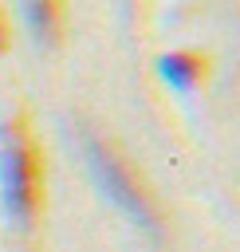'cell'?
I'll list each match as a JSON object with an SVG mask.
<instances>
[{"label": "cell", "instance_id": "6da1fadb", "mask_svg": "<svg viewBox=\"0 0 240 252\" xmlns=\"http://www.w3.org/2000/svg\"><path fill=\"white\" fill-rule=\"evenodd\" d=\"M0 197H4V213L16 224L31 220V209H35V161H31V146H28L20 126L0 130Z\"/></svg>", "mask_w": 240, "mask_h": 252}, {"label": "cell", "instance_id": "7a4b0ae2", "mask_svg": "<svg viewBox=\"0 0 240 252\" xmlns=\"http://www.w3.org/2000/svg\"><path fill=\"white\" fill-rule=\"evenodd\" d=\"M87 146V165H90V173H94V181H98V189L126 213V217H134L138 224H146V228H153V213H150V205H146V197L138 193V185L130 181V173L118 165V158L106 150V146H98L94 138H87L83 142Z\"/></svg>", "mask_w": 240, "mask_h": 252}, {"label": "cell", "instance_id": "3957f363", "mask_svg": "<svg viewBox=\"0 0 240 252\" xmlns=\"http://www.w3.org/2000/svg\"><path fill=\"white\" fill-rule=\"evenodd\" d=\"M157 71H161V79L173 87V91H181V94H189L193 91V83H197V59L193 55H181V51H173V55H165L161 63H157Z\"/></svg>", "mask_w": 240, "mask_h": 252}, {"label": "cell", "instance_id": "277c9868", "mask_svg": "<svg viewBox=\"0 0 240 252\" xmlns=\"http://www.w3.org/2000/svg\"><path fill=\"white\" fill-rule=\"evenodd\" d=\"M24 16H28V28L35 32V39H51L55 32V0H20Z\"/></svg>", "mask_w": 240, "mask_h": 252}]
</instances>
